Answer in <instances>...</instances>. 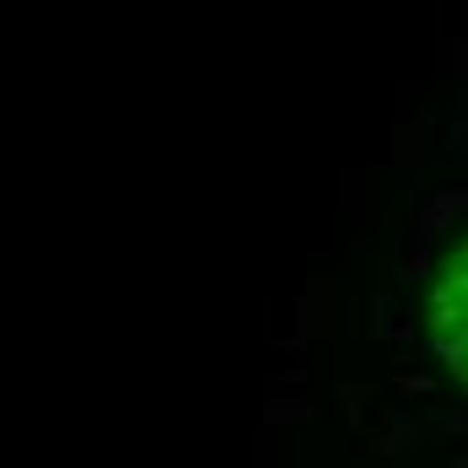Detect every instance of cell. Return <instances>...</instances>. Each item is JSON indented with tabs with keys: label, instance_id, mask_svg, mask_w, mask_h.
<instances>
[{
	"label": "cell",
	"instance_id": "obj_1",
	"mask_svg": "<svg viewBox=\"0 0 468 468\" xmlns=\"http://www.w3.org/2000/svg\"><path fill=\"white\" fill-rule=\"evenodd\" d=\"M458 210H468V194H441V199H431L425 216H420V237L431 242L436 232H447V221H452Z\"/></svg>",
	"mask_w": 468,
	"mask_h": 468
},
{
	"label": "cell",
	"instance_id": "obj_2",
	"mask_svg": "<svg viewBox=\"0 0 468 468\" xmlns=\"http://www.w3.org/2000/svg\"><path fill=\"white\" fill-rule=\"evenodd\" d=\"M404 281H410V285L431 281V259H425V248H415V253L404 259Z\"/></svg>",
	"mask_w": 468,
	"mask_h": 468
},
{
	"label": "cell",
	"instance_id": "obj_3",
	"mask_svg": "<svg viewBox=\"0 0 468 468\" xmlns=\"http://www.w3.org/2000/svg\"><path fill=\"white\" fill-rule=\"evenodd\" d=\"M399 393H431V377H399Z\"/></svg>",
	"mask_w": 468,
	"mask_h": 468
}]
</instances>
